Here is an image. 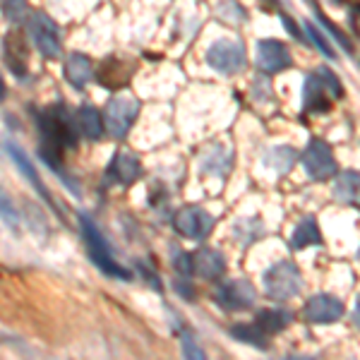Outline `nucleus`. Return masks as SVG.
Instances as JSON below:
<instances>
[{"label": "nucleus", "instance_id": "obj_9", "mask_svg": "<svg viewBox=\"0 0 360 360\" xmlns=\"http://www.w3.org/2000/svg\"><path fill=\"white\" fill-rule=\"evenodd\" d=\"M173 226L180 236L193 238V240H205L214 229V217L202 207H183L173 217Z\"/></svg>", "mask_w": 360, "mask_h": 360}, {"label": "nucleus", "instance_id": "obj_17", "mask_svg": "<svg viewBox=\"0 0 360 360\" xmlns=\"http://www.w3.org/2000/svg\"><path fill=\"white\" fill-rule=\"evenodd\" d=\"M334 197L341 205L360 207V173L358 171H344L334 183Z\"/></svg>", "mask_w": 360, "mask_h": 360}, {"label": "nucleus", "instance_id": "obj_13", "mask_svg": "<svg viewBox=\"0 0 360 360\" xmlns=\"http://www.w3.org/2000/svg\"><path fill=\"white\" fill-rule=\"evenodd\" d=\"M332 91L327 89V84L322 82V77H319L317 72L307 75L305 79V86H303V106L305 111L310 113H327L329 108H332Z\"/></svg>", "mask_w": 360, "mask_h": 360}, {"label": "nucleus", "instance_id": "obj_30", "mask_svg": "<svg viewBox=\"0 0 360 360\" xmlns=\"http://www.w3.org/2000/svg\"><path fill=\"white\" fill-rule=\"evenodd\" d=\"M183 353L188 358H195V360L205 358V351H202V348L197 346V341H195L193 334H183Z\"/></svg>", "mask_w": 360, "mask_h": 360}, {"label": "nucleus", "instance_id": "obj_4", "mask_svg": "<svg viewBox=\"0 0 360 360\" xmlns=\"http://www.w3.org/2000/svg\"><path fill=\"white\" fill-rule=\"evenodd\" d=\"M27 32L32 44L44 58H58L60 56V34H58V25L49 15L37 10L29 13L27 17Z\"/></svg>", "mask_w": 360, "mask_h": 360}, {"label": "nucleus", "instance_id": "obj_28", "mask_svg": "<svg viewBox=\"0 0 360 360\" xmlns=\"http://www.w3.org/2000/svg\"><path fill=\"white\" fill-rule=\"evenodd\" d=\"M317 75L322 77V82L327 84V89L332 91V96H334V98H341V96H344V86H341L339 77H336L332 70H329V68H317Z\"/></svg>", "mask_w": 360, "mask_h": 360}, {"label": "nucleus", "instance_id": "obj_27", "mask_svg": "<svg viewBox=\"0 0 360 360\" xmlns=\"http://www.w3.org/2000/svg\"><path fill=\"white\" fill-rule=\"evenodd\" d=\"M305 29H307V37H310L312 41H315V46H317V49L322 51V53L327 56L329 60H334V58H336V53H334L332 44L327 41V37H324V34L319 32V29H317L315 25H312V22H305Z\"/></svg>", "mask_w": 360, "mask_h": 360}, {"label": "nucleus", "instance_id": "obj_3", "mask_svg": "<svg viewBox=\"0 0 360 360\" xmlns=\"http://www.w3.org/2000/svg\"><path fill=\"white\" fill-rule=\"evenodd\" d=\"M207 63L221 75H238L248 65L245 46L236 39H219L207 49Z\"/></svg>", "mask_w": 360, "mask_h": 360}, {"label": "nucleus", "instance_id": "obj_26", "mask_svg": "<svg viewBox=\"0 0 360 360\" xmlns=\"http://www.w3.org/2000/svg\"><path fill=\"white\" fill-rule=\"evenodd\" d=\"M0 219H3V224H8L13 231L20 229V217H17V209L13 205V200H10L3 190H0Z\"/></svg>", "mask_w": 360, "mask_h": 360}, {"label": "nucleus", "instance_id": "obj_37", "mask_svg": "<svg viewBox=\"0 0 360 360\" xmlns=\"http://www.w3.org/2000/svg\"><path fill=\"white\" fill-rule=\"evenodd\" d=\"M269 3H274V0H269Z\"/></svg>", "mask_w": 360, "mask_h": 360}, {"label": "nucleus", "instance_id": "obj_20", "mask_svg": "<svg viewBox=\"0 0 360 360\" xmlns=\"http://www.w3.org/2000/svg\"><path fill=\"white\" fill-rule=\"evenodd\" d=\"M291 245L295 250H303L310 245H322V233H319V226L312 217H305L303 221L295 226L293 236H291Z\"/></svg>", "mask_w": 360, "mask_h": 360}, {"label": "nucleus", "instance_id": "obj_35", "mask_svg": "<svg viewBox=\"0 0 360 360\" xmlns=\"http://www.w3.org/2000/svg\"><path fill=\"white\" fill-rule=\"evenodd\" d=\"M5 98V82H3V77H0V101Z\"/></svg>", "mask_w": 360, "mask_h": 360}, {"label": "nucleus", "instance_id": "obj_29", "mask_svg": "<svg viewBox=\"0 0 360 360\" xmlns=\"http://www.w3.org/2000/svg\"><path fill=\"white\" fill-rule=\"evenodd\" d=\"M257 224V221H245V219H240V221L236 224V236H238V240H240V245H250V243L255 240V233H250V229Z\"/></svg>", "mask_w": 360, "mask_h": 360}, {"label": "nucleus", "instance_id": "obj_18", "mask_svg": "<svg viewBox=\"0 0 360 360\" xmlns=\"http://www.w3.org/2000/svg\"><path fill=\"white\" fill-rule=\"evenodd\" d=\"M91 75H94V68H91V60L82 53H72L65 63V79L75 89H84L89 84Z\"/></svg>", "mask_w": 360, "mask_h": 360}, {"label": "nucleus", "instance_id": "obj_22", "mask_svg": "<svg viewBox=\"0 0 360 360\" xmlns=\"http://www.w3.org/2000/svg\"><path fill=\"white\" fill-rule=\"evenodd\" d=\"M266 164H269L274 171L278 173H288L295 164V159H298V154L293 152L291 147H271L269 152H266Z\"/></svg>", "mask_w": 360, "mask_h": 360}, {"label": "nucleus", "instance_id": "obj_12", "mask_svg": "<svg viewBox=\"0 0 360 360\" xmlns=\"http://www.w3.org/2000/svg\"><path fill=\"white\" fill-rule=\"evenodd\" d=\"M5 152H8V156L13 159V164H15V168L17 171L22 173L27 180H29V185H32L34 190H37V195L41 197V200L49 205L53 212H58L56 209V202H53V197H51V193H49V188L44 185V180H41V176H39V171L34 168V164H32V159H29V154L25 152V149L20 147V144H15V142H8L5 144Z\"/></svg>", "mask_w": 360, "mask_h": 360}, {"label": "nucleus", "instance_id": "obj_33", "mask_svg": "<svg viewBox=\"0 0 360 360\" xmlns=\"http://www.w3.org/2000/svg\"><path fill=\"white\" fill-rule=\"evenodd\" d=\"M351 27H353V32L360 37V5H356V8L351 10Z\"/></svg>", "mask_w": 360, "mask_h": 360}, {"label": "nucleus", "instance_id": "obj_2", "mask_svg": "<svg viewBox=\"0 0 360 360\" xmlns=\"http://www.w3.org/2000/svg\"><path fill=\"white\" fill-rule=\"evenodd\" d=\"M79 224H82V236H84L86 252H89L91 262H94L103 274L120 278V281H127V278H130V269H125V266L115 259L111 243L103 238V233L98 231V226L91 221L86 214H79Z\"/></svg>", "mask_w": 360, "mask_h": 360}, {"label": "nucleus", "instance_id": "obj_5", "mask_svg": "<svg viewBox=\"0 0 360 360\" xmlns=\"http://www.w3.org/2000/svg\"><path fill=\"white\" fill-rule=\"evenodd\" d=\"M264 291L274 300H288L300 291V271L293 262H276L264 274Z\"/></svg>", "mask_w": 360, "mask_h": 360}, {"label": "nucleus", "instance_id": "obj_1", "mask_svg": "<svg viewBox=\"0 0 360 360\" xmlns=\"http://www.w3.org/2000/svg\"><path fill=\"white\" fill-rule=\"evenodd\" d=\"M37 123L44 137L41 147H49L53 152L77 147V132H75L72 115L68 113L65 106H49L46 111L37 115Z\"/></svg>", "mask_w": 360, "mask_h": 360}, {"label": "nucleus", "instance_id": "obj_11", "mask_svg": "<svg viewBox=\"0 0 360 360\" xmlns=\"http://www.w3.org/2000/svg\"><path fill=\"white\" fill-rule=\"evenodd\" d=\"M303 315L312 324H334L344 317V303L332 293H317L305 303Z\"/></svg>", "mask_w": 360, "mask_h": 360}, {"label": "nucleus", "instance_id": "obj_32", "mask_svg": "<svg viewBox=\"0 0 360 360\" xmlns=\"http://www.w3.org/2000/svg\"><path fill=\"white\" fill-rule=\"evenodd\" d=\"M281 22H283V25H286L288 32H291V37H295V39H298V41H303V34H300L298 25H295V22H293L291 17H288L286 13H281Z\"/></svg>", "mask_w": 360, "mask_h": 360}, {"label": "nucleus", "instance_id": "obj_15", "mask_svg": "<svg viewBox=\"0 0 360 360\" xmlns=\"http://www.w3.org/2000/svg\"><path fill=\"white\" fill-rule=\"evenodd\" d=\"M5 63L10 65V70H13V75H17V77H25L27 75V44L25 39H22L20 32H10L8 37H5Z\"/></svg>", "mask_w": 360, "mask_h": 360}, {"label": "nucleus", "instance_id": "obj_21", "mask_svg": "<svg viewBox=\"0 0 360 360\" xmlns=\"http://www.w3.org/2000/svg\"><path fill=\"white\" fill-rule=\"evenodd\" d=\"M231 334H233V339L243 341V344H250L255 348H266V332L259 327L257 322L255 324H236V327H231Z\"/></svg>", "mask_w": 360, "mask_h": 360}, {"label": "nucleus", "instance_id": "obj_6", "mask_svg": "<svg viewBox=\"0 0 360 360\" xmlns=\"http://www.w3.org/2000/svg\"><path fill=\"white\" fill-rule=\"evenodd\" d=\"M214 300L221 310L229 312H240L255 305L257 300V291L248 278H226L214 291Z\"/></svg>", "mask_w": 360, "mask_h": 360}, {"label": "nucleus", "instance_id": "obj_8", "mask_svg": "<svg viewBox=\"0 0 360 360\" xmlns=\"http://www.w3.org/2000/svg\"><path fill=\"white\" fill-rule=\"evenodd\" d=\"M303 166L312 180H329L336 176V159L327 142L310 139V144L303 149Z\"/></svg>", "mask_w": 360, "mask_h": 360}, {"label": "nucleus", "instance_id": "obj_36", "mask_svg": "<svg viewBox=\"0 0 360 360\" xmlns=\"http://www.w3.org/2000/svg\"><path fill=\"white\" fill-rule=\"evenodd\" d=\"M358 259H360V250H358Z\"/></svg>", "mask_w": 360, "mask_h": 360}, {"label": "nucleus", "instance_id": "obj_16", "mask_svg": "<svg viewBox=\"0 0 360 360\" xmlns=\"http://www.w3.org/2000/svg\"><path fill=\"white\" fill-rule=\"evenodd\" d=\"M108 173L113 176V180L123 185H132L135 180L142 178V164L135 154L130 152H118L113 156L111 166H108Z\"/></svg>", "mask_w": 360, "mask_h": 360}, {"label": "nucleus", "instance_id": "obj_19", "mask_svg": "<svg viewBox=\"0 0 360 360\" xmlns=\"http://www.w3.org/2000/svg\"><path fill=\"white\" fill-rule=\"evenodd\" d=\"M77 125H79V130L84 132V137H89V139H101L103 132H106V123H103V115L98 113L94 106H89V103L79 106V111H77Z\"/></svg>", "mask_w": 360, "mask_h": 360}, {"label": "nucleus", "instance_id": "obj_31", "mask_svg": "<svg viewBox=\"0 0 360 360\" xmlns=\"http://www.w3.org/2000/svg\"><path fill=\"white\" fill-rule=\"evenodd\" d=\"M176 269L180 271V274H185V276H190L195 271V264H193V255H185V252H180L178 257H176Z\"/></svg>", "mask_w": 360, "mask_h": 360}, {"label": "nucleus", "instance_id": "obj_25", "mask_svg": "<svg viewBox=\"0 0 360 360\" xmlns=\"http://www.w3.org/2000/svg\"><path fill=\"white\" fill-rule=\"evenodd\" d=\"M231 166V154H226L224 149H219V154L207 156L205 159V171L214 173V176H226Z\"/></svg>", "mask_w": 360, "mask_h": 360}, {"label": "nucleus", "instance_id": "obj_10", "mask_svg": "<svg viewBox=\"0 0 360 360\" xmlns=\"http://www.w3.org/2000/svg\"><path fill=\"white\" fill-rule=\"evenodd\" d=\"M293 65V56L288 51V46L278 39H262L257 44V68L264 75H276L283 72Z\"/></svg>", "mask_w": 360, "mask_h": 360}, {"label": "nucleus", "instance_id": "obj_34", "mask_svg": "<svg viewBox=\"0 0 360 360\" xmlns=\"http://www.w3.org/2000/svg\"><path fill=\"white\" fill-rule=\"evenodd\" d=\"M353 324L360 329V298L356 300V307H353Z\"/></svg>", "mask_w": 360, "mask_h": 360}, {"label": "nucleus", "instance_id": "obj_14", "mask_svg": "<svg viewBox=\"0 0 360 360\" xmlns=\"http://www.w3.org/2000/svg\"><path fill=\"white\" fill-rule=\"evenodd\" d=\"M193 264H195V274L209 281H219L226 274V259L219 250L212 248H202L200 252L193 255Z\"/></svg>", "mask_w": 360, "mask_h": 360}, {"label": "nucleus", "instance_id": "obj_23", "mask_svg": "<svg viewBox=\"0 0 360 360\" xmlns=\"http://www.w3.org/2000/svg\"><path fill=\"white\" fill-rule=\"evenodd\" d=\"M288 322H291V315L283 312V310H262L257 315V324L264 329L266 334L281 332L283 327H288Z\"/></svg>", "mask_w": 360, "mask_h": 360}, {"label": "nucleus", "instance_id": "obj_24", "mask_svg": "<svg viewBox=\"0 0 360 360\" xmlns=\"http://www.w3.org/2000/svg\"><path fill=\"white\" fill-rule=\"evenodd\" d=\"M0 10H3L8 22H22L27 15V0H0Z\"/></svg>", "mask_w": 360, "mask_h": 360}, {"label": "nucleus", "instance_id": "obj_7", "mask_svg": "<svg viewBox=\"0 0 360 360\" xmlns=\"http://www.w3.org/2000/svg\"><path fill=\"white\" fill-rule=\"evenodd\" d=\"M139 115V101L135 96H113L108 98L106 111H103V123L106 130L111 132V137L123 139L130 130V125L135 123Z\"/></svg>", "mask_w": 360, "mask_h": 360}]
</instances>
